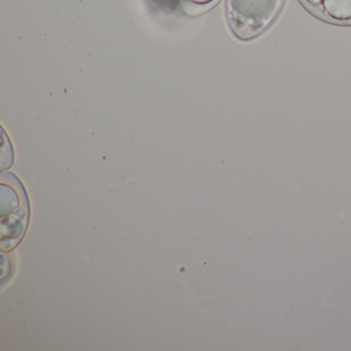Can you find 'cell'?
I'll list each match as a JSON object with an SVG mask.
<instances>
[{
	"label": "cell",
	"mask_w": 351,
	"mask_h": 351,
	"mask_svg": "<svg viewBox=\"0 0 351 351\" xmlns=\"http://www.w3.org/2000/svg\"><path fill=\"white\" fill-rule=\"evenodd\" d=\"M182 7L186 13L191 15H198L203 12L208 11L219 0H182Z\"/></svg>",
	"instance_id": "obj_4"
},
{
	"label": "cell",
	"mask_w": 351,
	"mask_h": 351,
	"mask_svg": "<svg viewBox=\"0 0 351 351\" xmlns=\"http://www.w3.org/2000/svg\"><path fill=\"white\" fill-rule=\"evenodd\" d=\"M285 0H227V18L236 38L250 40L264 34L278 17Z\"/></svg>",
	"instance_id": "obj_1"
},
{
	"label": "cell",
	"mask_w": 351,
	"mask_h": 351,
	"mask_svg": "<svg viewBox=\"0 0 351 351\" xmlns=\"http://www.w3.org/2000/svg\"><path fill=\"white\" fill-rule=\"evenodd\" d=\"M27 197L21 182L13 174L1 176V246L10 250L19 243L27 228Z\"/></svg>",
	"instance_id": "obj_2"
},
{
	"label": "cell",
	"mask_w": 351,
	"mask_h": 351,
	"mask_svg": "<svg viewBox=\"0 0 351 351\" xmlns=\"http://www.w3.org/2000/svg\"><path fill=\"white\" fill-rule=\"evenodd\" d=\"M312 15L322 21L351 26V0H299Z\"/></svg>",
	"instance_id": "obj_3"
}]
</instances>
